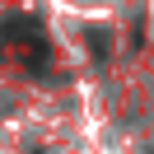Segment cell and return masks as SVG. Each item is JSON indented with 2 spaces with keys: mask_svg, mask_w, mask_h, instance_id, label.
Instances as JSON below:
<instances>
[{
  "mask_svg": "<svg viewBox=\"0 0 154 154\" xmlns=\"http://www.w3.org/2000/svg\"><path fill=\"white\" fill-rule=\"evenodd\" d=\"M0 56L19 61L23 70H33V75H42L47 70V33H42L38 19H5L0 23Z\"/></svg>",
  "mask_w": 154,
  "mask_h": 154,
  "instance_id": "obj_1",
  "label": "cell"
},
{
  "mask_svg": "<svg viewBox=\"0 0 154 154\" xmlns=\"http://www.w3.org/2000/svg\"><path fill=\"white\" fill-rule=\"evenodd\" d=\"M89 47H94V51H107V33L94 28V33H89Z\"/></svg>",
  "mask_w": 154,
  "mask_h": 154,
  "instance_id": "obj_2",
  "label": "cell"
}]
</instances>
